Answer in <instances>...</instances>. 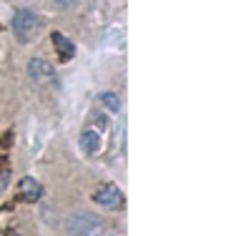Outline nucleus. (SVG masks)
Listing matches in <instances>:
<instances>
[{
	"label": "nucleus",
	"mask_w": 251,
	"mask_h": 236,
	"mask_svg": "<svg viewBox=\"0 0 251 236\" xmlns=\"http://www.w3.org/2000/svg\"><path fill=\"white\" fill-rule=\"evenodd\" d=\"M20 196L28 204H35V201L43 199V186H40L33 176H23L20 179Z\"/></svg>",
	"instance_id": "5"
},
{
	"label": "nucleus",
	"mask_w": 251,
	"mask_h": 236,
	"mask_svg": "<svg viewBox=\"0 0 251 236\" xmlns=\"http://www.w3.org/2000/svg\"><path fill=\"white\" fill-rule=\"evenodd\" d=\"M78 146H80V151L86 156H96L100 151V133L93 131V128H86V131L80 133V138H78Z\"/></svg>",
	"instance_id": "6"
},
{
	"label": "nucleus",
	"mask_w": 251,
	"mask_h": 236,
	"mask_svg": "<svg viewBox=\"0 0 251 236\" xmlns=\"http://www.w3.org/2000/svg\"><path fill=\"white\" fill-rule=\"evenodd\" d=\"M100 103H106L108 108L116 113V111H121V98L113 93V91H106V93H100Z\"/></svg>",
	"instance_id": "8"
},
{
	"label": "nucleus",
	"mask_w": 251,
	"mask_h": 236,
	"mask_svg": "<svg viewBox=\"0 0 251 236\" xmlns=\"http://www.w3.org/2000/svg\"><path fill=\"white\" fill-rule=\"evenodd\" d=\"M68 236H103V219L91 211H78L68 221Z\"/></svg>",
	"instance_id": "1"
},
{
	"label": "nucleus",
	"mask_w": 251,
	"mask_h": 236,
	"mask_svg": "<svg viewBox=\"0 0 251 236\" xmlns=\"http://www.w3.org/2000/svg\"><path fill=\"white\" fill-rule=\"evenodd\" d=\"M8 181H10V168L3 166V168H0V194L8 188Z\"/></svg>",
	"instance_id": "9"
},
{
	"label": "nucleus",
	"mask_w": 251,
	"mask_h": 236,
	"mask_svg": "<svg viewBox=\"0 0 251 236\" xmlns=\"http://www.w3.org/2000/svg\"><path fill=\"white\" fill-rule=\"evenodd\" d=\"M93 201L103 209H118V206H123V191L116 184H103L96 188Z\"/></svg>",
	"instance_id": "4"
},
{
	"label": "nucleus",
	"mask_w": 251,
	"mask_h": 236,
	"mask_svg": "<svg viewBox=\"0 0 251 236\" xmlns=\"http://www.w3.org/2000/svg\"><path fill=\"white\" fill-rule=\"evenodd\" d=\"M38 28H40V15H38L35 10L23 8V10H18V13L13 15V33H15V38H18L20 43H28V40L35 35Z\"/></svg>",
	"instance_id": "2"
},
{
	"label": "nucleus",
	"mask_w": 251,
	"mask_h": 236,
	"mask_svg": "<svg viewBox=\"0 0 251 236\" xmlns=\"http://www.w3.org/2000/svg\"><path fill=\"white\" fill-rule=\"evenodd\" d=\"M50 38H53V46H55V51L60 53V58H63V60H71V58L75 55V46H73V43H71L66 35H63V33H58V30H55Z\"/></svg>",
	"instance_id": "7"
},
{
	"label": "nucleus",
	"mask_w": 251,
	"mask_h": 236,
	"mask_svg": "<svg viewBox=\"0 0 251 236\" xmlns=\"http://www.w3.org/2000/svg\"><path fill=\"white\" fill-rule=\"evenodd\" d=\"M58 5H63V8H71V5H75V0H58Z\"/></svg>",
	"instance_id": "10"
},
{
	"label": "nucleus",
	"mask_w": 251,
	"mask_h": 236,
	"mask_svg": "<svg viewBox=\"0 0 251 236\" xmlns=\"http://www.w3.org/2000/svg\"><path fill=\"white\" fill-rule=\"evenodd\" d=\"M28 76H30V80L38 83V85H50V88H58V85H60L55 68L50 66L46 58H33V60L28 63Z\"/></svg>",
	"instance_id": "3"
}]
</instances>
